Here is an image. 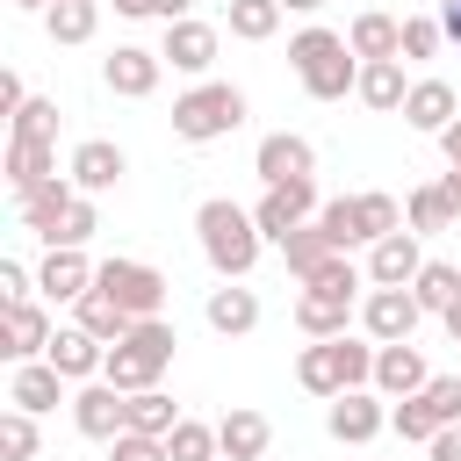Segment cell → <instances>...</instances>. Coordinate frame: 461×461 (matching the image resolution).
<instances>
[{
  "label": "cell",
  "mask_w": 461,
  "mask_h": 461,
  "mask_svg": "<svg viewBox=\"0 0 461 461\" xmlns=\"http://www.w3.org/2000/svg\"><path fill=\"white\" fill-rule=\"evenodd\" d=\"M194 230H202V252H209V267L223 281H245L259 267V223H252V209H238V202L216 194V202L194 209Z\"/></svg>",
  "instance_id": "cell-1"
},
{
  "label": "cell",
  "mask_w": 461,
  "mask_h": 461,
  "mask_svg": "<svg viewBox=\"0 0 461 461\" xmlns=\"http://www.w3.org/2000/svg\"><path fill=\"white\" fill-rule=\"evenodd\" d=\"M288 65H295V79H303L317 101H346V94L360 86V58H353V43L331 36V29H303V36L288 43Z\"/></svg>",
  "instance_id": "cell-2"
},
{
  "label": "cell",
  "mask_w": 461,
  "mask_h": 461,
  "mask_svg": "<svg viewBox=\"0 0 461 461\" xmlns=\"http://www.w3.org/2000/svg\"><path fill=\"white\" fill-rule=\"evenodd\" d=\"M173 324H158V317H137L130 324V339L122 346H108V367H101V382H115L122 396H137V389H158V375H166V360H173Z\"/></svg>",
  "instance_id": "cell-3"
},
{
  "label": "cell",
  "mask_w": 461,
  "mask_h": 461,
  "mask_svg": "<svg viewBox=\"0 0 461 461\" xmlns=\"http://www.w3.org/2000/svg\"><path fill=\"white\" fill-rule=\"evenodd\" d=\"M353 288H360V267L339 252L331 267H317L303 281V303H295V324L310 339H346V317H353Z\"/></svg>",
  "instance_id": "cell-4"
},
{
  "label": "cell",
  "mask_w": 461,
  "mask_h": 461,
  "mask_svg": "<svg viewBox=\"0 0 461 461\" xmlns=\"http://www.w3.org/2000/svg\"><path fill=\"white\" fill-rule=\"evenodd\" d=\"M295 382H303L310 396H346V389H367V382H375V346H360V339H317V346H303Z\"/></svg>",
  "instance_id": "cell-5"
},
{
  "label": "cell",
  "mask_w": 461,
  "mask_h": 461,
  "mask_svg": "<svg viewBox=\"0 0 461 461\" xmlns=\"http://www.w3.org/2000/svg\"><path fill=\"white\" fill-rule=\"evenodd\" d=\"M238 122H245V94L223 86V79H202L194 94L173 101V137H187V144H216V137H230Z\"/></svg>",
  "instance_id": "cell-6"
},
{
  "label": "cell",
  "mask_w": 461,
  "mask_h": 461,
  "mask_svg": "<svg viewBox=\"0 0 461 461\" xmlns=\"http://www.w3.org/2000/svg\"><path fill=\"white\" fill-rule=\"evenodd\" d=\"M94 288H101L108 303H122L130 317H158V303H166V274L144 267V259H108V267H94Z\"/></svg>",
  "instance_id": "cell-7"
},
{
  "label": "cell",
  "mask_w": 461,
  "mask_h": 461,
  "mask_svg": "<svg viewBox=\"0 0 461 461\" xmlns=\"http://www.w3.org/2000/svg\"><path fill=\"white\" fill-rule=\"evenodd\" d=\"M252 223H259V238H274V245H288V230H303V223H317V187H310V180H288V187H267V194H259V209H252Z\"/></svg>",
  "instance_id": "cell-8"
},
{
  "label": "cell",
  "mask_w": 461,
  "mask_h": 461,
  "mask_svg": "<svg viewBox=\"0 0 461 461\" xmlns=\"http://www.w3.org/2000/svg\"><path fill=\"white\" fill-rule=\"evenodd\" d=\"M252 173H259L267 187H288V180H310V173H317V151H310V137H295V130H274V137H259V151H252Z\"/></svg>",
  "instance_id": "cell-9"
},
{
  "label": "cell",
  "mask_w": 461,
  "mask_h": 461,
  "mask_svg": "<svg viewBox=\"0 0 461 461\" xmlns=\"http://www.w3.org/2000/svg\"><path fill=\"white\" fill-rule=\"evenodd\" d=\"M418 295L411 288H375L367 303H360V324H367V339H382V346H411V331H418Z\"/></svg>",
  "instance_id": "cell-10"
},
{
  "label": "cell",
  "mask_w": 461,
  "mask_h": 461,
  "mask_svg": "<svg viewBox=\"0 0 461 461\" xmlns=\"http://www.w3.org/2000/svg\"><path fill=\"white\" fill-rule=\"evenodd\" d=\"M72 425H79L86 439H122V432H130V396H122L115 382H86V389L72 396Z\"/></svg>",
  "instance_id": "cell-11"
},
{
  "label": "cell",
  "mask_w": 461,
  "mask_h": 461,
  "mask_svg": "<svg viewBox=\"0 0 461 461\" xmlns=\"http://www.w3.org/2000/svg\"><path fill=\"white\" fill-rule=\"evenodd\" d=\"M0 353L22 367V360H36V353H50V317L36 310V303H7L0 310Z\"/></svg>",
  "instance_id": "cell-12"
},
{
  "label": "cell",
  "mask_w": 461,
  "mask_h": 461,
  "mask_svg": "<svg viewBox=\"0 0 461 461\" xmlns=\"http://www.w3.org/2000/svg\"><path fill=\"white\" fill-rule=\"evenodd\" d=\"M65 382H86V375H101L108 367V346L86 331V324H65V331H50V353H43Z\"/></svg>",
  "instance_id": "cell-13"
},
{
  "label": "cell",
  "mask_w": 461,
  "mask_h": 461,
  "mask_svg": "<svg viewBox=\"0 0 461 461\" xmlns=\"http://www.w3.org/2000/svg\"><path fill=\"white\" fill-rule=\"evenodd\" d=\"M324 425H331V439H346V447H367L382 425H389V411L367 396V389H346V396H331V411H324Z\"/></svg>",
  "instance_id": "cell-14"
},
{
  "label": "cell",
  "mask_w": 461,
  "mask_h": 461,
  "mask_svg": "<svg viewBox=\"0 0 461 461\" xmlns=\"http://www.w3.org/2000/svg\"><path fill=\"white\" fill-rule=\"evenodd\" d=\"M418 267H425V252H418V230H396V238H375L367 281H375V288H411V281H418Z\"/></svg>",
  "instance_id": "cell-15"
},
{
  "label": "cell",
  "mask_w": 461,
  "mask_h": 461,
  "mask_svg": "<svg viewBox=\"0 0 461 461\" xmlns=\"http://www.w3.org/2000/svg\"><path fill=\"white\" fill-rule=\"evenodd\" d=\"M158 58H166L173 72H209V65H216V29L194 22V14H187V22H166V50H158Z\"/></svg>",
  "instance_id": "cell-16"
},
{
  "label": "cell",
  "mask_w": 461,
  "mask_h": 461,
  "mask_svg": "<svg viewBox=\"0 0 461 461\" xmlns=\"http://www.w3.org/2000/svg\"><path fill=\"white\" fill-rule=\"evenodd\" d=\"M158 65H166L158 50H137V43H115V58L101 65V79H108V86H115L122 101H144V94L158 86Z\"/></svg>",
  "instance_id": "cell-17"
},
{
  "label": "cell",
  "mask_w": 461,
  "mask_h": 461,
  "mask_svg": "<svg viewBox=\"0 0 461 461\" xmlns=\"http://www.w3.org/2000/svg\"><path fill=\"white\" fill-rule=\"evenodd\" d=\"M122 173H130V158H122L108 137H86V144L72 151V187H79V194H101V187H115Z\"/></svg>",
  "instance_id": "cell-18"
},
{
  "label": "cell",
  "mask_w": 461,
  "mask_h": 461,
  "mask_svg": "<svg viewBox=\"0 0 461 461\" xmlns=\"http://www.w3.org/2000/svg\"><path fill=\"white\" fill-rule=\"evenodd\" d=\"M14 202H22V223L50 245V238H58V223H65V209L79 202V187H72V180H43V187H29V194H14Z\"/></svg>",
  "instance_id": "cell-19"
},
{
  "label": "cell",
  "mask_w": 461,
  "mask_h": 461,
  "mask_svg": "<svg viewBox=\"0 0 461 461\" xmlns=\"http://www.w3.org/2000/svg\"><path fill=\"white\" fill-rule=\"evenodd\" d=\"M425 382H432V375H425V353H418V346H382V353H375V389H382V396L403 403V396H418Z\"/></svg>",
  "instance_id": "cell-20"
},
{
  "label": "cell",
  "mask_w": 461,
  "mask_h": 461,
  "mask_svg": "<svg viewBox=\"0 0 461 461\" xmlns=\"http://www.w3.org/2000/svg\"><path fill=\"white\" fill-rule=\"evenodd\" d=\"M202 317H209V331H223V339H245L252 324H259V295L252 288H209V303H202Z\"/></svg>",
  "instance_id": "cell-21"
},
{
  "label": "cell",
  "mask_w": 461,
  "mask_h": 461,
  "mask_svg": "<svg viewBox=\"0 0 461 461\" xmlns=\"http://www.w3.org/2000/svg\"><path fill=\"white\" fill-rule=\"evenodd\" d=\"M267 439H274V425H267L259 411H245V403H238V411L216 425V447H223V461H259V454H267Z\"/></svg>",
  "instance_id": "cell-22"
},
{
  "label": "cell",
  "mask_w": 461,
  "mask_h": 461,
  "mask_svg": "<svg viewBox=\"0 0 461 461\" xmlns=\"http://www.w3.org/2000/svg\"><path fill=\"white\" fill-rule=\"evenodd\" d=\"M346 43H353L360 65H375V58H403V22H389V14H353Z\"/></svg>",
  "instance_id": "cell-23"
},
{
  "label": "cell",
  "mask_w": 461,
  "mask_h": 461,
  "mask_svg": "<svg viewBox=\"0 0 461 461\" xmlns=\"http://www.w3.org/2000/svg\"><path fill=\"white\" fill-rule=\"evenodd\" d=\"M454 108H461V101H454V86H447V79H418V86H411V101H403V122L439 137V130L454 122Z\"/></svg>",
  "instance_id": "cell-24"
},
{
  "label": "cell",
  "mask_w": 461,
  "mask_h": 461,
  "mask_svg": "<svg viewBox=\"0 0 461 461\" xmlns=\"http://www.w3.org/2000/svg\"><path fill=\"white\" fill-rule=\"evenodd\" d=\"M58 382H65V375H58L50 360H22V367H14V382H7V403L36 418V411H50V403H58Z\"/></svg>",
  "instance_id": "cell-25"
},
{
  "label": "cell",
  "mask_w": 461,
  "mask_h": 461,
  "mask_svg": "<svg viewBox=\"0 0 461 461\" xmlns=\"http://www.w3.org/2000/svg\"><path fill=\"white\" fill-rule=\"evenodd\" d=\"M353 94H360L367 108H382V115L403 108V101H411V86H403V58H375V65H360V86H353Z\"/></svg>",
  "instance_id": "cell-26"
},
{
  "label": "cell",
  "mask_w": 461,
  "mask_h": 461,
  "mask_svg": "<svg viewBox=\"0 0 461 461\" xmlns=\"http://www.w3.org/2000/svg\"><path fill=\"white\" fill-rule=\"evenodd\" d=\"M43 180H58V151H50V144L14 137V144H7V187H14V194H29V187H43Z\"/></svg>",
  "instance_id": "cell-27"
},
{
  "label": "cell",
  "mask_w": 461,
  "mask_h": 461,
  "mask_svg": "<svg viewBox=\"0 0 461 461\" xmlns=\"http://www.w3.org/2000/svg\"><path fill=\"white\" fill-rule=\"evenodd\" d=\"M36 288H43V295H58V303H79V295L94 288V267H86L79 252H65V245H58V252L43 259V274H36Z\"/></svg>",
  "instance_id": "cell-28"
},
{
  "label": "cell",
  "mask_w": 461,
  "mask_h": 461,
  "mask_svg": "<svg viewBox=\"0 0 461 461\" xmlns=\"http://www.w3.org/2000/svg\"><path fill=\"white\" fill-rule=\"evenodd\" d=\"M281 259H288V274H295V281H310L317 267H331V259H339V245L324 238V223H303V230H288Z\"/></svg>",
  "instance_id": "cell-29"
},
{
  "label": "cell",
  "mask_w": 461,
  "mask_h": 461,
  "mask_svg": "<svg viewBox=\"0 0 461 461\" xmlns=\"http://www.w3.org/2000/svg\"><path fill=\"white\" fill-rule=\"evenodd\" d=\"M79 324H86V331H94V339H101V346H122V339H130V324H137V317H130V310H122V303H108V295H101V288H86V295H79Z\"/></svg>",
  "instance_id": "cell-30"
},
{
  "label": "cell",
  "mask_w": 461,
  "mask_h": 461,
  "mask_svg": "<svg viewBox=\"0 0 461 461\" xmlns=\"http://www.w3.org/2000/svg\"><path fill=\"white\" fill-rule=\"evenodd\" d=\"M411 295H418V310H454L461 303V267H447V259H425L418 267V281H411Z\"/></svg>",
  "instance_id": "cell-31"
},
{
  "label": "cell",
  "mask_w": 461,
  "mask_h": 461,
  "mask_svg": "<svg viewBox=\"0 0 461 461\" xmlns=\"http://www.w3.org/2000/svg\"><path fill=\"white\" fill-rule=\"evenodd\" d=\"M43 22H50V43H86L94 22H101V7H94V0H58Z\"/></svg>",
  "instance_id": "cell-32"
},
{
  "label": "cell",
  "mask_w": 461,
  "mask_h": 461,
  "mask_svg": "<svg viewBox=\"0 0 461 461\" xmlns=\"http://www.w3.org/2000/svg\"><path fill=\"white\" fill-rule=\"evenodd\" d=\"M180 418H173V396L166 389H137L130 396V432H151V439H166Z\"/></svg>",
  "instance_id": "cell-33"
},
{
  "label": "cell",
  "mask_w": 461,
  "mask_h": 461,
  "mask_svg": "<svg viewBox=\"0 0 461 461\" xmlns=\"http://www.w3.org/2000/svg\"><path fill=\"white\" fill-rule=\"evenodd\" d=\"M274 29H281V0H230V36L267 43Z\"/></svg>",
  "instance_id": "cell-34"
},
{
  "label": "cell",
  "mask_w": 461,
  "mask_h": 461,
  "mask_svg": "<svg viewBox=\"0 0 461 461\" xmlns=\"http://www.w3.org/2000/svg\"><path fill=\"white\" fill-rule=\"evenodd\" d=\"M317 223H324V238H331L339 252H346V245H367V230H360V202H353V194H346V202H324Z\"/></svg>",
  "instance_id": "cell-35"
},
{
  "label": "cell",
  "mask_w": 461,
  "mask_h": 461,
  "mask_svg": "<svg viewBox=\"0 0 461 461\" xmlns=\"http://www.w3.org/2000/svg\"><path fill=\"white\" fill-rule=\"evenodd\" d=\"M166 454H173V461H209V454H223V447H216V425L180 418V425L166 432Z\"/></svg>",
  "instance_id": "cell-36"
},
{
  "label": "cell",
  "mask_w": 461,
  "mask_h": 461,
  "mask_svg": "<svg viewBox=\"0 0 461 461\" xmlns=\"http://www.w3.org/2000/svg\"><path fill=\"white\" fill-rule=\"evenodd\" d=\"M353 202H360V230H367V245L403 230V209H396V194H353Z\"/></svg>",
  "instance_id": "cell-37"
},
{
  "label": "cell",
  "mask_w": 461,
  "mask_h": 461,
  "mask_svg": "<svg viewBox=\"0 0 461 461\" xmlns=\"http://www.w3.org/2000/svg\"><path fill=\"white\" fill-rule=\"evenodd\" d=\"M418 403L439 418V432H447V425H461V375H432V382L418 389Z\"/></svg>",
  "instance_id": "cell-38"
},
{
  "label": "cell",
  "mask_w": 461,
  "mask_h": 461,
  "mask_svg": "<svg viewBox=\"0 0 461 461\" xmlns=\"http://www.w3.org/2000/svg\"><path fill=\"white\" fill-rule=\"evenodd\" d=\"M454 223V202H447V187L432 180V187H418L411 194V230H447Z\"/></svg>",
  "instance_id": "cell-39"
},
{
  "label": "cell",
  "mask_w": 461,
  "mask_h": 461,
  "mask_svg": "<svg viewBox=\"0 0 461 461\" xmlns=\"http://www.w3.org/2000/svg\"><path fill=\"white\" fill-rule=\"evenodd\" d=\"M389 425H396V432H403L411 447H432V439H439V418H432V411H425L418 396H403V403L389 411Z\"/></svg>",
  "instance_id": "cell-40"
},
{
  "label": "cell",
  "mask_w": 461,
  "mask_h": 461,
  "mask_svg": "<svg viewBox=\"0 0 461 461\" xmlns=\"http://www.w3.org/2000/svg\"><path fill=\"white\" fill-rule=\"evenodd\" d=\"M14 137H29V144H50L58 137V101H22V115H14Z\"/></svg>",
  "instance_id": "cell-41"
},
{
  "label": "cell",
  "mask_w": 461,
  "mask_h": 461,
  "mask_svg": "<svg viewBox=\"0 0 461 461\" xmlns=\"http://www.w3.org/2000/svg\"><path fill=\"white\" fill-rule=\"evenodd\" d=\"M94 230H101V216H94V202L79 194V202L65 209V223H58V238H50V252H58V245H65V252H79V245H86Z\"/></svg>",
  "instance_id": "cell-42"
},
{
  "label": "cell",
  "mask_w": 461,
  "mask_h": 461,
  "mask_svg": "<svg viewBox=\"0 0 461 461\" xmlns=\"http://www.w3.org/2000/svg\"><path fill=\"white\" fill-rule=\"evenodd\" d=\"M0 454L7 461H36V418L29 411H7L0 418Z\"/></svg>",
  "instance_id": "cell-43"
},
{
  "label": "cell",
  "mask_w": 461,
  "mask_h": 461,
  "mask_svg": "<svg viewBox=\"0 0 461 461\" xmlns=\"http://www.w3.org/2000/svg\"><path fill=\"white\" fill-rule=\"evenodd\" d=\"M108 461H173V454L151 432H122V439H108Z\"/></svg>",
  "instance_id": "cell-44"
},
{
  "label": "cell",
  "mask_w": 461,
  "mask_h": 461,
  "mask_svg": "<svg viewBox=\"0 0 461 461\" xmlns=\"http://www.w3.org/2000/svg\"><path fill=\"white\" fill-rule=\"evenodd\" d=\"M432 50H439V22L411 14V22H403V58H432Z\"/></svg>",
  "instance_id": "cell-45"
},
{
  "label": "cell",
  "mask_w": 461,
  "mask_h": 461,
  "mask_svg": "<svg viewBox=\"0 0 461 461\" xmlns=\"http://www.w3.org/2000/svg\"><path fill=\"white\" fill-rule=\"evenodd\" d=\"M0 295L7 303H29V267L22 259H0Z\"/></svg>",
  "instance_id": "cell-46"
},
{
  "label": "cell",
  "mask_w": 461,
  "mask_h": 461,
  "mask_svg": "<svg viewBox=\"0 0 461 461\" xmlns=\"http://www.w3.org/2000/svg\"><path fill=\"white\" fill-rule=\"evenodd\" d=\"M425 454H432V461H461V425H447V432H439Z\"/></svg>",
  "instance_id": "cell-47"
},
{
  "label": "cell",
  "mask_w": 461,
  "mask_h": 461,
  "mask_svg": "<svg viewBox=\"0 0 461 461\" xmlns=\"http://www.w3.org/2000/svg\"><path fill=\"white\" fill-rule=\"evenodd\" d=\"M439 151H447V166H461V115L439 130Z\"/></svg>",
  "instance_id": "cell-48"
},
{
  "label": "cell",
  "mask_w": 461,
  "mask_h": 461,
  "mask_svg": "<svg viewBox=\"0 0 461 461\" xmlns=\"http://www.w3.org/2000/svg\"><path fill=\"white\" fill-rule=\"evenodd\" d=\"M439 36H454V43H461V0H439Z\"/></svg>",
  "instance_id": "cell-49"
},
{
  "label": "cell",
  "mask_w": 461,
  "mask_h": 461,
  "mask_svg": "<svg viewBox=\"0 0 461 461\" xmlns=\"http://www.w3.org/2000/svg\"><path fill=\"white\" fill-rule=\"evenodd\" d=\"M187 7H194V0H158V14H166V22H187Z\"/></svg>",
  "instance_id": "cell-50"
},
{
  "label": "cell",
  "mask_w": 461,
  "mask_h": 461,
  "mask_svg": "<svg viewBox=\"0 0 461 461\" xmlns=\"http://www.w3.org/2000/svg\"><path fill=\"white\" fill-rule=\"evenodd\" d=\"M115 14H158V0H115Z\"/></svg>",
  "instance_id": "cell-51"
},
{
  "label": "cell",
  "mask_w": 461,
  "mask_h": 461,
  "mask_svg": "<svg viewBox=\"0 0 461 461\" xmlns=\"http://www.w3.org/2000/svg\"><path fill=\"white\" fill-rule=\"evenodd\" d=\"M439 187H447V202H454V216H461V166H454V173H447Z\"/></svg>",
  "instance_id": "cell-52"
},
{
  "label": "cell",
  "mask_w": 461,
  "mask_h": 461,
  "mask_svg": "<svg viewBox=\"0 0 461 461\" xmlns=\"http://www.w3.org/2000/svg\"><path fill=\"white\" fill-rule=\"evenodd\" d=\"M447 339H454V346H461V303H454V310H447Z\"/></svg>",
  "instance_id": "cell-53"
},
{
  "label": "cell",
  "mask_w": 461,
  "mask_h": 461,
  "mask_svg": "<svg viewBox=\"0 0 461 461\" xmlns=\"http://www.w3.org/2000/svg\"><path fill=\"white\" fill-rule=\"evenodd\" d=\"M14 7H43V14H50V7H58V0H14Z\"/></svg>",
  "instance_id": "cell-54"
},
{
  "label": "cell",
  "mask_w": 461,
  "mask_h": 461,
  "mask_svg": "<svg viewBox=\"0 0 461 461\" xmlns=\"http://www.w3.org/2000/svg\"><path fill=\"white\" fill-rule=\"evenodd\" d=\"M281 7H303V14H310V7H324V0H281Z\"/></svg>",
  "instance_id": "cell-55"
}]
</instances>
